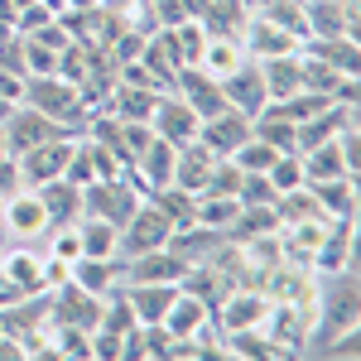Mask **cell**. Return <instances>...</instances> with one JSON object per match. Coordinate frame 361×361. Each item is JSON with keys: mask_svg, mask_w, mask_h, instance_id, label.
I'll list each match as a JSON object with an SVG mask.
<instances>
[{"mask_svg": "<svg viewBox=\"0 0 361 361\" xmlns=\"http://www.w3.org/2000/svg\"><path fill=\"white\" fill-rule=\"evenodd\" d=\"M318 328H313V347H323L333 333H347L361 323V289H357V270H333L318 275Z\"/></svg>", "mask_w": 361, "mask_h": 361, "instance_id": "cell-1", "label": "cell"}, {"mask_svg": "<svg viewBox=\"0 0 361 361\" xmlns=\"http://www.w3.org/2000/svg\"><path fill=\"white\" fill-rule=\"evenodd\" d=\"M20 102H25V106H34V111H44L49 121H58L63 130L82 135L87 106H82L78 82H68V78H58V73H39V78H25V97H20Z\"/></svg>", "mask_w": 361, "mask_h": 361, "instance_id": "cell-2", "label": "cell"}, {"mask_svg": "<svg viewBox=\"0 0 361 361\" xmlns=\"http://www.w3.org/2000/svg\"><path fill=\"white\" fill-rule=\"evenodd\" d=\"M145 202V188L135 178L116 173V178H92L82 183V217H102L111 226H126V217Z\"/></svg>", "mask_w": 361, "mask_h": 361, "instance_id": "cell-3", "label": "cell"}, {"mask_svg": "<svg viewBox=\"0 0 361 361\" xmlns=\"http://www.w3.org/2000/svg\"><path fill=\"white\" fill-rule=\"evenodd\" d=\"M169 236H173V222L164 217V207H159L154 197H145L135 212L126 217V226H121L116 255L126 260V255H140V250H159V246H169Z\"/></svg>", "mask_w": 361, "mask_h": 361, "instance_id": "cell-4", "label": "cell"}, {"mask_svg": "<svg viewBox=\"0 0 361 361\" xmlns=\"http://www.w3.org/2000/svg\"><path fill=\"white\" fill-rule=\"evenodd\" d=\"M270 299L260 294V289H226L217 308H212V328L217 333H250V328H265V318H270Z\"/></svg>", "mask_w": 361, "mask_h": 361, "instance_id": "cell-5", "label": "cell"}, {"mask_svg": "<svg viewBox=\"0 0 361 361\" xmlns=\"http://www.w3.org/2000/svg\"><path fill=\"white\" fill-rule=\"evenodd\" d=\"M357 217H328L318 250H313V275H333V270H357Z\"/></svg>", "mask_w": 361, "mask_h": 361, "instance_id": "cell-6", "label": "cell"}, {"mask_svg": "<svg viewBox=\"0 0 361 361\" xmlns=\"http://www.w3.org/2000/svg\"><path fill=\"white\" fill-rule=\"evenodd\" d=\"M183 275H188V260L173 246L126 255V284H183Z\"/></svg>", "mask_w": 361, "mask_h": 361, "instance_id": "cell-7", "label": "cell"}, {"mask_svg": "<svg viewBox=\"0 0 361 361\" xmlns=\"http://www.w3.org/2000/svg\"><path fill=\"white\" fill-rule=\"evenodd\" d=\"M73 140L78 135H54V140H39L25 154H15V159H20V173H25V188H39V183H49V178H63L68 154H73Z\"/></svg>", "mask_w": 361, "mask_h": 361, "instance_id": "cell-8", "label": "cell"}, {"mask_svg": "<svg viewBox=\"0 0 361 361\" xmlns=\"http://www.w3.org/2000/svg\"><path fill=\"white\" fill-rule=\"evenodd\" d=\"M0 231H10L15 241H39L49 231V212H44L34 188H20L15 197L0 202Z\"/></svg>", "mask_w": 361, "mask_h": 361, "instance_id": "cell-9", "label": "cell"}, {"mask_svg": "<svg viewBox=\"0 0 361 361\" xmlns=\"http://www.w3.org/2000/svg\"><path fill=\"white\" fill-rule=\"evenodd\" d=\"M222 82V97L231 111L241 116H260L265 111V102H270V92H265V78H260V63L255 58H246L241 68H231L226 78H217Z\"/></svg>", "mask_w": 361, "mask_h": 361, "instance_id": "cell-10", "label": "cell"}, {"mask_svg": "<svg viewBox=\"0 0 361 361\" xmlns=\"http://www.w3.org/2000/svg\"><path fill=\"white\" fill-rule=\"evenodd\" d=\"M0 135H5V149L10 154H25V149H34L39 140H54V135H73V130H63L58 121H49L44 111H34V106H15L10 111V121L0 126Z\"/></svg>", "mask_w": 361, "mask_h": 361, "instance_id": "cell-11", "label": "cell"}, {"mask_svg": "<svg viewBox=\"0 0 361 361\" xmlns=\"http://www.w3.org/2000/svg\"><path fill=\"white\" fill-rule=\"evenodd\" d=\"M197 111L178 97V92H159V102H154V116H149V130L159 140H169V145H188V140H197Z\"/></svg>", "mask_w": 361, "mask_h": 361, "instance_id": "cell-12", "label": "cell"}, {"mask_svg": "<svg viewBox=\"0 0 361 361\" xmlns=\"http://www.w3.org/2000/svg\"><path fill=\"white\" fill-rule=\"evenodd\" d=\"M304 29L308 39H357V0H304Z\"/></svg>", "mask_w": 361, "mask_h": 361, "instance_id": "cell-13", "label": "cell"}, {"mask_svg": "<svg viewBox=\"0 0 361 361\" xmlns=\"http://www.w3.org/2000/svg\"><path fill=\"white\" fill-rule=\"evenodd\" d=\"M241 49H246V58H279V54H299L304 49V39H294L289 29L270 25L265 15H246V25H241Z\"/></svg>", "mask_w": 361, "mask_h": 361, "instance_id": "cell-14", "label": "cell"}, {"mask_svg": "<svg viewBox=\"0 0 361 361\" xmlns=\"http://www.w3.org/2000/svg\"><path fill=\"white\" fill-rule=\"evenodd\" d=\"M250 135V116L241 111H217V116H207L202 126H197V145L207 149V154H217V159H231L236 154V145Z\"/></svg>", "mask_w": 361, "mask_h": 361, "instance_id": "cell-15", "label": "cell"}, {"mask_svg": "<svg viewBox=\"0 0 361 361\" xmlns=\"http://www.w3.org/2000/svg\"><path fill=\"white\" fill-rule=\"evenodd\" d=\"M304 159V183H328V178H357L352 164H347V149H342V135L323 140L313 149H299Z\"/></svg>", "mask_w": 361, "mask_h": 361, "instance_id": "cell-16", "label": "cell"}, {"mask_svg": "<svg viewBox=\"0 0 361 361\" xmlns=\"http://www.w3.org/2000/svg\"><path fill=\"white\" fill-rule=\"evenodd\" d=\"M164 328H169L173 337H197V333H207V328H212V304H207V299H197L193 289H183V284H178V299L169 304Z\"/></svg>", "mask_w": 361, "mask_h": 361, "instance_id": "cell-17", "label": "cell"}, {"mask_svg": "<svg viewBox=\"0 0 361 361\" xmlns=\"http://www.w3.org/2000/svg\"><path fill=\"white\" fill-rule=\"evenodd\" d=\"M34 193H39L44 212H49V226H68V222L82 217V188L68 183V178H49V183H39Z\"/></svg>", "mask_w": 361, "mask_h": 361, "instance_id": "cell-18", "label": "cell"}, {"mask_svg": "<svg viewBox=\"0 0 361 361\" xmlns=\"http://www.w3.org/2000/svg\"><path fill=\"white\" fill-rule=\"evenodd\" d=\"M0 275L10 279L20 294H39V289H49V284H44V250H29V246L5 250V255H0Z\"/></svg>", "mask_w": 361, "mask_h": 361, "instance_id": "cell-19", "label": "cell"}, {"mask_svg": "<svg viewBox=\"0 0 361 361\" xmlns=\"http://www.w3.org/2000/svg\"><path fill=\"white\" fill-rule=\"evenodd\" d=\"M126 299H130V313L135 323H164L169 304L178 299V284H121Z\"/></svg>", "mask_w": 361, "mask_h": 361, "instance_id": "cell-20", "label": "cell"}, {"mask_svg": "<svg viewBox=\"0 0 361 361\" xmlns=\"http://www.w3.org/2000/svg\"><path fill=\"white\" fill-rule=\"evenodd\" d=\"M212 164H217V154H207L197 140H188V145H178V154H173V183L188 188V193H202Z\"/></svg>", "mask_w": 361, "mask_h": 361, "instance_id": "cell-21", "label": "cell"}, {"mask_svg": "<svg viewBox=\"0 0 361 361\" xmlns=\"http://www.w3.org/2000/svg\"><path fill=\"white\" fill-rule=\"evenodd\" d=\"M260 78H265V92H270V102H279V97H294V92L304 87V58H299V54L260 58Z\"/></svg>", "mask_w": 361, "mask_h": 361, "instance_id": "cell-22", "label": "cell"}, {"mask_svg": "<svg viewBox=\"0 0 361 361\" xmlns=\"http://www.w3.org/2000/svg\"><path fill=\"white\" fill-rule=\"evenodd\" d=\"M308 193L318 202L323 217H357V178H328V183H308Z\"/></svg>", "mask_w": 361, "mask_h": 361, "instance_id": "cell-23", "label": "cell"}, {"mask_svg": "<svg viewBox=\"0 0 361 361\" xmlns=\"http://www.w3.org/2000/svg\"><path fill=\"white\" fill-rule=\"evenodd\" d=\"M241 63H246V49H241V39H236V34H207L202 58H197V68H202V73L226 78V73H231V68H241Z\"/></svg>", "mask_w": 361, "mask_h": 361, "instance_id": "cell-24", "label": "cell"}, {"mask_svg": "<svg viewBox=\"0 0 361 361\" xmlns=\"http://www.w3.org/2000/svg\"><path fill=\"white\" fill-rule=\"evenodd\" d=\"M304 54L333 63L337 73H357V63H361L357 39H352V34H337V39H304Z\"/></svg>", "mask_w": 361, "mask_h": 361, "instance_id": "cell-25", "label": "cell"}, {"mask_svg": "<svg viewBox=\"0 0 361 361\" xmlns=\"http://www.w3.org/2000/svg\"><path fill=\"white\" fill-rule=\"evenodd\" d=\"M78 241H82V255H116L121 226L102 222V217H78Z\"/></svg>", "mask_w": 361, "mask_h": 361, "instance_id": "cell-26", "label": "cell"}, {"mask_svg": "<svg viewBox=\"0 0 361 361\" xmlns=\"http://www.w3.org/2000/svg\"><path fill=\"white\" fill-rule=\"evenodd\" d=\"M275 154H279L275 145H265V140H260V135H246V140H241V145H236V154H231V164L241 169V173H265Z\"/></svg>", "mask_w": 361, "mask_h": 361, "instance_id": "cell-27", "label": "cell"}, {"mask_svg": "<svg viewBox=\"0 0 361 361\" xmlns=\"http://www.w3.org/2000/svg\"><path fill=\"white\" fill-rule=\"evenodd\" d=\"M20 188H25L20 159H15V154H0V202H5V197H15Z\"/></svg>", "mask_w": 361, "mask_h": 361, "instance_id": "cell-28", "label": "cell"}, {"mask_svg": "<svg viewBox=\"0 0 361 361\" xmlns=\"http://www.w3.org/2000/svg\"><path fill=\"white\" fill-rule=\"evenodd\" d=\"M15 106H20V102H10V97H0V126L10 121V111H15Z\"/></svg>", "mask_w": 361, "mask_h": 361, "instance_id": "cell-29", "label": "cell"}, {"mask_svg": "<svg viewBox=\"0 0 361 361\" xmlns=\"http://www.w3.org/2000/svg\"><path fill=\"white\" fill-rule=\"evenodd\" d=\"M68 10H102V0H68Z\"/></svg>", "mask_w": 361, "mask_h": 361, "instance_id": "cell-30", "label": "cell"}, {"mask_svg": "<svg viewBox=\"0 0 361 361\" xmlns=\"http://www.w3.org/2000/svg\"><path fill=\"white\" fill-rule=\"evenodd\" d=\"M39 5H44V10H54V15H63V10H68V0H39Z\"/></svg>", "mask_w": 361, "mask_h": 361, "instance_id": "cell-31", "label": "cell"}, {"mask_svg": "<svg viewBox=\"0 0 361 361\" xmlns=\"http://www.w3.org/2000/svg\"><path fill=\"white\" fill-rule=\"evenodd\" d=\"M0 154H10V149H5V135H0Z\"/></svg>", "mask_w": 361, "mask_h": 361, "instance_id": "cell-32", "label": "cell"}]
</instances>
